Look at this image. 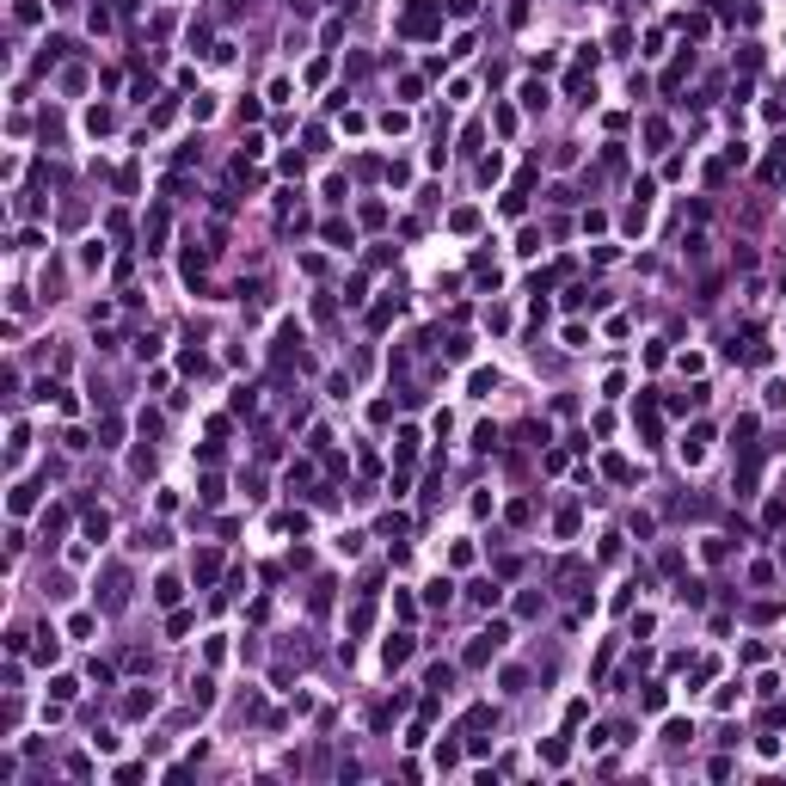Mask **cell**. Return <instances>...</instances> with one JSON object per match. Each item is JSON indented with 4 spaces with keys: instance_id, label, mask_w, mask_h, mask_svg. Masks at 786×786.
<instances>
[{
    "instance_id": "obj_1",
    "label": "cell",
    "mask_w": 786,
    "mask_h": 786,
    "mask_svg": "<svg viewBox=\"0 0 786 786\" xmlns=\"http://www.w3.org/2000/svg\"><path fill=\"white\" fill-rule=\"evenodd\" d=\"M393 31L400 37H436L443 31V6H436V0H405L400 19H393Z\"/></svg>"
},
{
    "instance_id": "obj_2",
    "label": "cell",
    "mask_w": 786,
    "mask_h": 786,
    "mask_svg": "<svg viewBox=\"0 0 786 786\" xmlns=\"http://www.w3.org/2000/svg\"><path fill=\"white\" fill-rule=\"evenodd\" d=\"M504 639H510V627H504V620H498V627H485V633L473 639V645H467V663H485L498 645H504Z\"/></svg>"
},
{
    "instance_id": "obj_3",
    "label": "cell",
    "mask_w": 786,
    "mask_h": 786,
    "mask_svg": "<svg viewBox=\"0 0 786 786\" xmlns=\"http://www.w3.org/2000/svg\"><path fill=\"white\" fill-rule=\"evenodd\" d=\"M707 443H712V430H707V424H694V430H688V443H682V461H700V455H707Z\"/></svg>"
},
{
    "instance_id": "obj_4",
    "label": "cell",
    "mask_w": 786,
    "mask_h": 786,
    "mask_svg": "<svg viewBox=\"0 0 786 786\" xmlns=\"http://www.w3.org/2000/svg\"><path fill=\"white\" fill-rule=\"evenodd\" d=\"M405 657H412V639H405V633H393V639L381 645V663H387V670H400Z\"/></svg>"
},
{
    "instance_id": "obj_5",
    "label": "cell",
    "mask_w": 786,
    "mask_h": 786,
    "mask_svg": "<svg viewBox=\"0 0 786 786\" xmlns=\"http://www.w3.org/2000/svg\"><path fill=\"white\" fill-rule=\"evenodd\" d=\"M124 590H129L124 565H111V571H105V608H117V602H124Z\"/></svg>"
},
{
    "instance_id": "obj_6",
    "label": "cell",
    "mask_w": 786,
    "mask_h": 786,
    "mask_svg": "<svg viewBox=\"0 0 786 786\" xmlns=\"http://www.w3.org/2000/svg\"><path fill=\"white\" fill-rule=\"evenodd\" d=\"M448 682H455V670H448V663H436L430 676H424V688H436V694H443V688H448Z\"/></svg>"
},
{
    "instance_id": "obj_7",
    "label": "cell",
    "mask_w": 786,
    "mask_h": 786,
    "mask_svg": "<svg viewBox=\"0 0 786 786\" xmlns=\"http://www.w3.org/2000/svg\"><path fill=\"white\" fill-rule=\"evenodd\" d=\"M178 590H185V584H178V578H160V584H154V596H160V602H166V608H172V602H178Z\"/></svg>"
},
{
    "instance_id": "obj_8",
    "label": "cell",
    "mask_w": 786,
    "mask_h": 786,
    "mask_svg": "<svg viewBox=\"0 0 786 786\" xmlns=\"http://www.w3.org/2000/svg\"><path fill=\"white\" fill-rule=\"evenodd\" d=\"M124 712H136V719H141V712H154V694H129Z\"/></svg>"
},
{
    "instance_id": "obj_9",
    "label": "cell",
    "mask_w": 786,
    "mask_h": 786,
    "mask_svg": "<svg viewBox=\"0 0 786 786\" xmlns=\"http://www.w3.org/2000/svg\"><path fill=\"white\" fill-rule=\"evenodd\" d=\"M523 105L540 111V105H547V86H535V80H528V86H523Z\"/></svg>"
},
{
    "instance_id": "obj_10",
    "label": "cell",
    "mask_w": 786,
    "mask_h": 786,
    "mask_svg": "<svg viewBox=\"0 0 786 786\" xmlns=\"http://www.w3.org/2000/svg\"><path fill=\"white\" fill-rule=\"evenodd\" d=\"M424 602H430V608H443V602H448V578H436V584L424 590Z\"/></svg>"
}]
</instances>
